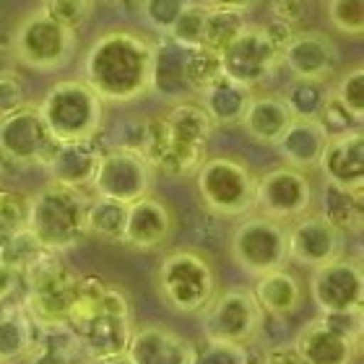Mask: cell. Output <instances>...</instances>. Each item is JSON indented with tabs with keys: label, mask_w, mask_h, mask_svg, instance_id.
Segmentation results:
<instances>
[{
	"label": "cell",
	"mask_w": 364,
	"mask_h": 364,
	"mask_svg": "<svg viewBox=\"0 0 364 364\" xmlns=\"http://www.w3.org/2000/svg\"><path fill=\"white\" fill-rule=\"evenodd\" d=\"M151 39L128 29L99 34L84 55V81L105 105H130L149 94Z\"/></svg>",
	"instance_id": "cell-1"
},
{
	"label": "cell",
	"mask_w": 364,
	"mask_h": 364,
	"mask_svg": "<svg viewBox=\"0 0 364 364\" xmlns=\"http://www.w3.org/2000/svg\"><path fill=\"white\" fill-rule=\"evenodd\" d=\"M213 125L196 99H185L159 117H151L146 161L164 177H193L208 156Z\"/></svg>",
	"instance_id": "cell-2"
},
{
	"label": "cell",
	"mask_w": 364,
	"mask_h": 364,
	"mask_svg": "<svg viewBox=\"0 0 364 364\" xmlns=\"http://www.w3.org/2000/svg\"><path fill=\"white\" fill-rule=\"evenodd\" d=\"M86 190L63 188L47 182L29 196L26 229L42 250L68 252L86 240Z\"/></svg>",
	"instance_id": "cell-3"
},
{
	"label": "cell",
	"mask_w": 364,
	"mask_h": 364,
	"mask_svg": "<svg viewBox=\"0 0 364 364\" xmlns=\"http://www.w3.org/2000/svg\"><path fill=\"white\" fill-rule=\"evenodd\" d=\"M105 102L84 78H63L39 99V114L55 144L94 141L105 128Z\"/></svg>",
	"instance_id": "cell-4"
},
{
	"label": "cell",
	"mask_w": 364,
	"mask_h": 364,
	"mask_svg": "<svg viewBox=\"0 0 364 364\" xmlns=\"http://www.w3.org/2000/svg\"><path fill=\"white\" fill-rule=\"evenodd\" d=\"M154 284L159 299L177 315H198L219 291L211 258L196 247L164 252L154 273Z\"/></svg>",
	"instance_id": "cell-5"
},
{
	"label": "cell",
	"mask_w": 364,
	"mask_h": 364,
	"mask_svg": "<svg viewBox=\"0 0 364 364\" xmlns=\"http://www.w3.org/2000/svg\"><path fill=\"white\" fill-rule=\"evenodd\" d=\"M196 193L205 213L242 219L255 211V172L237 156H205L196 169Z\"/></svg>",
	"instance_id": "cell-6"
},
{
	"label": "cell",
	"mask_w": 364,
	"mask_h": 364,
	"mask_svg": "<svg viewBox=\"0 0 364 364\" xmlns=\"http://www.w3.org/2000/svg\"><path fill=\"white\" fill-rule=\"evenodd\" d=\"M11 50L16 63L39 73L63 70L78 50V31L63 26L53 16L37 8L18 21L11 34Z\"/></svg>",
	"instance_id": "cell-7"
},
{
	"label": "cell",
	"mask_w": 364,
	"mask_h": 364,
	"mask_svg": "<svg viewBox=\"0 0 364 364\" xmlns=\"http://www.w3.org/2000/svg\"><path fill=\"white\" fill-rule=\"evenodd\" d=\"M198 315L205 343H229V346H250L260 336L266 320L250 287L221 289Z\"/></svg>",
	"instance_id": "cell-8"
},
{
	"label": "cell",
	"mask_w": 364,
	"mask_h": 364,
	"mask_svg": "<svg viewBox=\"0 0 364 364\" xmlns=\"http://www.w3.org/2000/svg\"><path fill=\"white\" fill-rule=\"evenodd\" d=\"M229 255L235 260V266L252 279L273 268L287 266V224L255 211L237 219L229 235Z\"/></svg>",
	"instance_id": "cell-9"
},
{
	"label": "cell",
	"mask_w": 364,
	"mask_h": 364,
	"mask_svg": "<svg viewBox=\"0 0 364 364\" xmlns=\"http://www.w3.org/2000/svg\"><path fill=\"white\" fill-rule=\"evenodd\" d=\"M315 196L318 193L310 175L287 164L271 167L255 177V213H263L281 224H291L299 216L310 213Z\"/></svg>",
	"instance_id": "cell-10"
},
{
	"label": "cell",
	"mask_w": 364,
	"mask_h": 364,
	"mask_svg": "<svg viewBox=\"0 0 364 364\" xmlns=\"http://www.w3.org/2000/svg\"><path fill=\"white\" fill-rule=\"evenodd\" d=\"M154 175L156 172L141 154L107 146L102 149L97 172H94L89 188L94 196L130 205L136 203L138 198L151 196Z\"/></svg>",
	"instance_id": "cell-11"
},
{
	"label": "cell",
	"mask_w": 364,
	"mask_h": 364,
	"mask_svg": "<svg viewBox=\"0 0 364 364\" xmlns=\"http://www.w3.org/2000/svg\"><path fill=\"white\" fill-rule=\"evenodd\" d=\"M221 73L245 89L255 91L276 73L281 65L279 50L271 45L263 26L247 23L224 50H221Z\"/></svg>",
	"instance_id": "cell-12"
},
{
	"label": "cell",
	"mask_w": 364,
	"mask_h": 364,
	"mask_svg": "<svg viewBox=\"0 0 364 364\" xmlns=\"http://www.w3.org/2000/svg\"><path fill=\"white\" fill-rule=\"evenodd\" d=\"M55 146L37 105H23L0 117V154L14 167H45Z\"/></svg>",
	"instance_id": "cell-13"
},
{
	"label": "cell",
	"mask_w": 364,
	"mask_h": 364,
	"mask_svg": "<svg viewBox=\"0 0 364 364\" xmlns=\"http://www.w3.org/2000/svg\"><path fill=\"white\" fill-rule=\"evenodd\" d=\"M287 250L289 263L315 271L346 255V235L323 219L318 211H310L287 224Z\"/></svg>",
	"instance_id": "cell-14"
},
{
	"label": "cell",
	"mask_w": 364,
	"mask_h": 364,
	"mask_svg": "<svg viewBox=\"0 0 364 364\" xmlns=\"http://www.w3.org/2000/svg\"><path fill=\"white\" fill-rule=\"evenodd\" d=\"M310 299L318 312H343L364 307V271L359 258L341 255L310 276Z\"/></svg>",
	"instance_id": "cell-15"
},
{
	"label": "cell",
	"mask_w": 364,
	"mask_h": 364,
	"mask_svg": "<svg viewBox=\"0 0 364 364\" xmlns=\"http://www.w3.org/2000/svg\"><path fill=\"white\" fill-rule=\"evenodd\" d=\"M341 63V53L326 31L296 29L289 45L281 50V65L294 78L323 81L328 84L336 76Z\"/></svg>",
	"instance_id": "cell-16"
},
{
	"label": "cell",
	"mask_w": 364,
	"mask_h": 364,
	"mask_svg": "<svg viewBox=\"0 0 364 364\" xmlns=\"http://www.w3.org/2000/svg\"><path fill=\"white\" fill-rule=\"evenodd\" d=\"M175 235V213L161 198L144 196L128 205L122 242L136 252L161 250Z\"/></svg>",
	"instance_id": "cell-17"
},
{
	"label": "cell",
	"mask_w": 364,
	"mask_h": 364,
	"mask_svg": "<svg viewBox=\"0 0 364 364\" xmlns=\"http://www.w3.org/2000/svg\"><path fill=\"white\" fill-rule=\"evenodd\" d=\"M196 346L172 328L149 326L133 328L122 357L128 364H190Z\"/></svg>",
	"instance_id": "cell-18"
},
{
	"label": "cell",
	"mask_w": 364,
	"mask_h": 364,
	"mask_svg": "<svg viewBox=\"0 0 364 364\" xmlns=\"http://www.w3.org/2000/svg\"><path fill=\"white\" fill-rule=\"evenodd\" d=\"M188 50L175 45L169 37H159L151 42V68H149V94L159 97L167 105H177L193 99L188 86Z\"/></svg>",
	"instance_id": "cell-19"
},
{
	"label": "cell",
	"mask_w": 364,
	"mask_h": 364,
	"mask_svg": "<svg viewBox=\"0 0 364 364\" xmlns=\"http://www.w3.org/2000/svg\"><path fill=\"white\" fill-rule=\"evenodd\" d=\"M318 169L323 182L346 190H364V133L362 128L328 138Z\"/></svg>",
	"instance_id": "cell-20"
},
{
	"label": "cell",
	"mask_w": 364,
	"mask_h": 364,
	"mask_svg": "<svg viewBox=\"0 0 364 364\" xmlns=\"http://www.w3.org/2000/svg\"><path fill=\"white\" fill-rule=\"evenodd\" d=\"M250 291L258 307L263 310V315L281 320L294 318L296 312L304 307V299H307V289H304L302 279L294 271H289L287 266L255 276V284L250 287Z\"/></svg>",
	"instance_id": "cell-21"
},
{
	"label": "cell",
	"mask_w": 364,
	"mask_h": 364,
	"mask_svg": "<svg viewBox=\"0 0 364 364\" xmlns=\"http://www.w3.org/2000/svg\"><path fill=\"white\" fill-rule=\"evenodd\" d=\"M99 156H102L99 138H94V141H68V144L55 146L42 169L55 185L86 190L91 185V180H94Z\"/></svg>",
	"instance_id": "cell-22"
},
{
	"label": "cell",
	"mask_w": 364,
	"mask_h": 364,
	"mask_svg": "<svg viewBox=\"0 0 364 364\" xmlns=\"http://www.w3.org/2000/svg\"><path fill=\"white\" fill-rule=\"evenodd\" d=\"M133 328H136L133 320L112 318V315L97 312L89 323H84L78 331H70V333L76 336L86 362H99V359L122 357Z\"/></svg>",
	"instance_id": "cell-23"
},
{
	"label": "cell",
	"mask_w": 364,
	"mask_h": 364,
	"mask_svg": "<svg viewBox=\"0 0 364 364\" xmlns=\"http://www.w3.org/2000/svg\"><path fill=\"white\" fill-rule=\"evenodd\" d=\"M291 346L304 364H354L359 354V346L336 336L331 328L323 326L320 318L299 328Z\"/></svg>",
	"instance_id": "cell-24"
},
{
	"label": "cell",
	"mask_w": 364,
	"mask_h": 364,
	"mask_svg": "<svg viewBox=\"0 0 364 364\" xmlns=\"http://www.w3.org/2000/svg\"><path fill=\"white\" fill-rule=\"evenodd\" d=\"M294 120L291 112L284 105L281 94H271V91H252L247 109H245L240 128L260 146H276L281 133L287 130L289 122Z\"/></svg>",
	"instance_id": "cell-25"
},
{
	"label": "cell",
	"mask_w": 364,
	"mask_h": 364,
	"mask_svg": "<svg viewBox=\"0 0 364 364\" xmlns=\"http://www.w3.org/2000/svg\"><path fill=\"white\" fill-rule=\"evenodd\" d=\"M326 144L328 136L318 120H291L273 149L279 151L281 161L287 167L310 172V169H318L320 154H323Z\"/></svg>",
	"instance_id": "cell-26"
},
{
	"label": "cell",
	"mask_w": 364,
	"mask_h": 364,
	"mask_svg": "<svg viewBox=\"0 0 364 364\" xmlns=\"http://www.w3.org/2000/svg\"><path fill=\"white\" fill-rule=\"evenodd\" d=\"M42 338L18 302H0V364L26 362Z\"/></svg>",
	"instance_id": "cell-27"
},
{
	"label": "cell",
	"mask_w": 364,
	"mask_h": 364,
	"mask_svg": "<svg viewBox=\"0 0 364 364\" xmlns=\"http://www.w3.org/2000/svg\"><path fill=\"white\" fill-rule=\"evenodd\" d=\"M250 97V89H245L242 84H237L221 73L216 81H211L198 94L196 102L203 107V112L208 114L213 128H227V125H240Z\"/></svg>",
	"instance_id": "cell-28"
},
{
	"label": "cell",
	"mask_w": 364,
	"mask_h": 364,
	"mask_svg": "<svg viewBox=\"0 0 364 364\" xmlns=\"http://www.w3.org/2000/svg\"><path fill=\"white\" fill-rule=\"evenodd\" d=\"M318 213L331 221L343 235H357L364 224V190H346L331 182H323L318 198Z\"/></svg>",
	"instance_id": "cell-29"
},
{
	"label": "cell",
	"mask_w": 364,
	"mask_h": 364,
	"mask_svg": "<svg viewBox=\"0 0 364 364\" xmlns=\"http://www.w3.org/2000/svg\"><path fill=\"white\" fill-rule=\"evenodd\" d=\"M125 216H128L125 203L91 196L86 205V235L97 237L102 242L120 245L122 232H125Z\"/></svg>",
	"instance_id": "cell-30"
},
{
	"label": "cell",
	"mask_w": 364,
	"mask_h": 364,
	"mask_svg": "<svg viewBox=\"0 0 364 364\" xmlns=\"http://www.w3.org/2000/svg\"><path fill=\"white\" fill-rule=\"evenodd\" d=\"M328 94H331V86L323 84V81L294 78L281 97H284V105H287L294 120H318Z\"/></svg>",
	"instance_id": "cell-31"
},
{
	"label": "cell",
	"mask_w": 364,
	"mask_h": 364,
	"mask_svg": "<svg viewBox=\"0 0 364 364\" xmlns=\"http://www.w3.org/2000/svg\"><path fill=\"white\" fill-rule=\"evenodd\" d=\"M247 26L242 14L235 11H219V8H208L205 16V29H203V47L211 53H219Z\"/></svg>",
	"instance_id": "cell-32"
},
{
	"label": "cell",
	"mask_w": 364,
	"mask_h": 364,
	"mask_svg": "<svg viewBox=\"0 0 364 364\" xmlns=\"http://www.w3.org/2000/svg\"><path fill=\"white\" fill-rule=\"evenodd\" d=\"M205 16H208V8H205L200 0H193V3H190V6L177 16V21L172 23V29H169L164 37H169L175 45L185 47V50L203 47Z\"/></svg>",
	"instance_id": "cell-33"
},
{
	"label": "cell",
	"mask_w": 364,
	"mask_h": 364,
	"mask_svg": "<svg viewBox=\"0 0 364 364\" xmlns=\"http://www.w3.org/2000/svg\"><path fill=\"white\" fill-rule=\"evenodd\" d=\"M29 196L14 188H0V245L26 229Z\"/></svg>",
	"instance_id": "cell-34"
},
{
	"label": "cell",
	"mask_w": 364,
	"mask_h": 364,
	"mask_svg": "<svg viewBox=\"0 0 364 364\" xmlns=\"http://www.w3.org/2000/svg\"><path fill=\"white\" fill-rule=\"evenodd\" d=\"M185 70H188V86L193 91V99H196L205 86L221 76L219 53H211L205 47H193V50H188Z\"/></svg>",
	"instance_id": "cell-35"
},
{
	"label": "cell",
	"mask_w": 364,
	"mask_h": 364,
	"mask_svg": "<svg viewBox=\"0 0 364 364\" xmlns=\"http://www.w3.org/2000/svg\"><path fill=\"white\" fill-rule=\"evenodd\" d=\"M328 21L338 34L362 39L364 34V0H328Z\"/></svg>",
	"instance_id": "cell-36"
},
{
	"label": "cell",
	"mask_w": 364,
	"mask_h": 364,
	"mask_svg": "<svg viewBox=\"0 0 364 364\" xmlns=\"http://www.w3.org/2000/svg\"><path fill=\"white\" fill-rule=\"evenodd\" d=\"M151 141V117L144 114H130L125 120L117 122L112 136V149H125V151H136L146 159V149Z\"/></svg>",
	"instance_id": "cell-37"
},
{
	"label": "cell",
	"mask_w": 364,
	"mask_h": 364,
	"mask_svg": "<svg viewBox=\"0 0 364 364\" xmlns=\"http://www.w3.org/2000/svg\"><path fill=\"white\" fill-rule=\"evenodd\" d=\"M331 94H333L359 122H364V68L362 65H354V68L343 70L341 78H338L336 86L331 89Z\"/></svg>",
	"instance_id": "cell-38"
},
{
	"label": "cell",
	"mask_w": 364,
	"mask_h": 364,
	"mask_svg": "<svg viewBox=\"0 0 364 364\" xmlns=\"http://www.w3.org/2000/svg\"><path fill=\"white\" fill-rule=\"evenodd\" d=\"M193 0H144L141 3V18L146 21L149 29H154L159 37H164L172 23L177 21V16L190 6Z\"/></svg>",
	"instance_id": "cell-39"
},
{
	"label": "cell",
	"mask_w": 364,
	"mask_h": 364,
	"mask_svg": "<svg viewBox=\"0 0 364 364\" xmlns=\"http://www.w3.org/2000/svg\"><path fill=\"white\" fill-rule=\"evenodd\" d=\"M94 3L97 0H42V11L53 16L55 21H60L63 26L78 31L84 29L86 21L91 18V11H94Z\"/></svg>",
	"instance_id": "cell-40"
},
{
	"label": "cell",
	"mask_w": 364,
	"mask_h": 364,
	"mask_svg": "<svg viewBox=\"0 0 364 364\" xmlns=\"http://www.w3.org/2000/svg\"><path fill=\"white\" fill-rule=\"evenodd\" d=\"M318 122H320V128L326 130L328 138L343 136V133H351V130L362 128V122H359L333 94H328L326 105H323V109H320V114H318Z\"/></svg>",
	"instance_id": "cell-41"
},
{
	"label": "cell",
	"mask_w": 364,
	"mask_h": 364,
	"mask_svg": "<svg viewBox=\"0 0 364 364\" xmlns=\"http://www.w3.org/2000/svg\"><path fill=\"white\" fill-rule=\"evenodd\" d=\"M39 252H42V247H39L37 240L29 235V229H21L18 235H14L11 240H6V242L0 245V258H3V263L16 268L18 273L29 266Z\"/></svg>",
	"instance_id": "cell-42"
},
{
	"label": "cell",
	"mask_w": 364,
	"mask_h": 364,
	"mask_svg": "<svg viewBox=\"0 0 364 364\" xmlns=\"http://www.w3.org/2000/svg\"><path fill=\"white\" fill-rule=\"evenodd\" d=\"M323 326L331 328L336 336L346 338L354 346H362V310H343V312H320Z\"/></svg>",
	"instance_id": "cell-43"
},
{
	"label": "cell",
	"mask_w": 364,
	"mask_h": 364,
	"mask_svg": "<svg viewBox=\"0 0 364 364\" xmlns=\"http://www.w3.org/2000/svg\"><path fill=\"white\" fill-rule=\"evenodd\" d=\"M190 364H250V351L247 346L203 343V349H196Z\"/></svg>",
	"instance_id": "cell-44"
},
{
	"label": "cell",
	"mask_w": 364,
	"mask_h": 364,
	"mask_svg": "<svg viewBox=\"0 0 364 364\" xmlns=\"http://www.w3.org/2000/svg\"><path fill=\"white\" fill-rule=\"evenodd\" d=\"M23 105H29V102H26V89H23L21 76L16 70L0 76V117L8 112H16Z\"/></svg>",
	"instance_id": "cell-45"
},
{
	"label": "cell",
	"mask_w": 364,
	"mask_h": 364,
	"mask_svg": "<svg viewBox=\"0 0 364 364\" xmlns=\"http://www.w3.org/2000/svg\"><path fill=\"white\" fill-rule=\"evenodd\" d=\"M266 6L273 21L289 23L294 29H299L307 16V0H266Z\"/></svg>",
	"instance_id": "cell-46"
},
{
	"label": "cell",
	"mask_w": 364,
	"mask_h": 364,
	"mask_svg": "<svg viewBox=\"0 0 364 364\" xmlns=\"http://www.w3.org/2000/svg\"><path fill=\"white\" fill-rule=\"evenodd\" d=\"M250 351V346H247ZM250 364H304L302 357L294 351V346H284V343H271L260 354L250 351Z\"/></svg>",
	"instance_id": "cell-47"
},
{
	"label": "cell",
	"mask_w": 364,
	"mask_h": 364,
	"mask_svg": "<svg viewBox=\"0 0 364 364\" xmlns=\"http://www.w3.org/2000/svg\"><path fill=\"white\" fill-rule=\"evenodd\" d=\"M18 289H21V273L0 263V302H14Z\"/></svg>",
	"instance_id": "cell-48"
},
{
	"label": "cell",
	"mask_w": 364,
	"mask_h": 364,
	"mask_svg": "<svg viewBox=\"0 0 364 364\" xmlns=\"http://www.w3.org/2000/svg\"><path fill=\"white\" fill-rule=\"evenodd\" d=\"M263 31H266V37L271 39V45L279 50V55H281V50L289 45V39L294 37V26H289V23H281V21H268L266 26H263Z\"/></svg>",
	"instance_id": "cell-49"
},
{
	"label": "cell",
	"mask_w": 364,
	"mask_h": 364,
	"mask_svg": "<svg viewBox=\"0 0 364 364\" xmlns=\"http://www.w3.org/2000/svg\"><path fill=\"white\" fill-rule=\"evenodd\" d=\"M205 8H219V11H235V14H250L252 8H258L260 0H200Z\"/></svg>",
	"instance_id": "cell-50"
},
{
	"label": "cell",
	"mask_w": 364,
	"mask_h": 364,
	"mask_svg": "<svg viewBox=\"0 0 364 364\" xmlns=\"http://www.w3.org/2000/svg\"><path fill=\"white\" fill-rule=\"evenodd\" d=\"M14 70H16V58H14V50H11V42H0V76L14 73Z\"/></svg>",
	"instance_id": "cell-51"
},
{
	"label": "cell",
	"mask_w": 364,
	"mask_h": 364,
	"mask_svg": "<svg viewBox=\"0 0 364 364\" xmlns=\"http://www.w3.org/2000/svg\"><path fill=\"white\" fill-rule=\"evenodd\" d=\"M102 3L117 8V11L125 16H138L141 14V3H144V0H102Z\"/></svg>",
	"instance_id": "cell-52"
},
{
	"label": "cell",
	"mask_w": 364,
	"mask_h": 364,
	"mask_svg": "<svg viewBox=\"0 0 364 364\" xmlns=\"http://www.w3.org/2000/svg\"><path fill=\"white\" fill-rule=\"evenodd\" d=\"M86 364H128L125 357H112V359H99V362H86Z\"/></svg>",
	"instance_id": "cell-53"
}]
</instances>
